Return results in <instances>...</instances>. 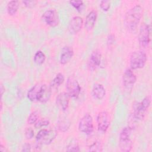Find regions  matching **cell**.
<instances>
[{
  "instance_id": "4",
  "label": "cell",
  "mask_w": 152,
  "mask_h": 152,
  "mask_svg": "<svg viewBox=\"0 0 152 152\" xmlns=\"http://www.w3.org/2000/svg\"><path fill=\"white\" fill-rule=\"evenodd\" d=\"M151 27L150 25L142 24L140 28L138 34L139 45L142 48H146L150 42Z\"/></svg>"
},
{
  "instance_id": "12",
  "label": "cell",
  "mask_w": 152,
  "mask_h": 152,
  "mask_svg": "<svg viewBox=\"0 0 152 152\" xmlns=\"http://www.w3.org/2000/svg\"><path fill=\"white\" fill-rule=\"evenodd\" d=\"M102 55L100 52L96 50L93 51L90 56L88 61V67L91 71H94L96 68L99 66L101 63Z\"/></svg>"
},
{
  "instance_id": "31",
  "label": "cell",
  "mask_w": 152,
  "mask_h": 152,
  "mask_svg": "<svg viewBox=\"0 0 152 152\" xmlns=\"http://www.w3.org/2000/svg\"><path fill=\"white\" fill-rule=\"evenodd\" d=\"M23 4H24V5L29 8H33L35 6L37 2L36 1H23Z\"/></svg>"
},
{
  "instance_id": "16",
  "label": "cell",
  "mask_w": 152,
  "mask_h": 152,
  "mask_svg": "<svg viewBox=\"0 0 152 152\" xmlns=\"http://www.w3.org/2000/svg\"><path fill=\"white\" fill-rule=\"evenodd\" d=\"M97 13L95 10H92L87 15L84 23V27L87 31H90L94 27L96 19Z\"/></svg>"
},
{
  "instance_id": "10",
  "label": "cell",
  "mask_w": 152,
  "mask_h": 152,
  "mask_svg": "<svg viewBox=\"0 0 152 152\" xmlns=\"http://www.w3.org/2000/svg\"><path fill=\"white\" fill-rule=\"evenodd\" d=\"M133 115L134 118L138 120H142L146 113L148 107L145 106L141 102H135L133 104Z\"/></svg>"
},
{
  "instance_id": "19",
  "label": "cell",
  "mask_w": 152,
  "mask_h": 152,
  "mask_svg": "<svg viewBox=\"0 0 152 152\" xmlns=\"http://www.w3.org/2000/svg\"><path fill=\"white\" fill-rule=\"evenodd\" d=\"M88 143V148L90 151H102V144L97 139L91 138L90 140V142Z\"/></svg>"
},
{
  "instance_id": "8",
  "label": "cell",
  "mask_w": 152,
  "mask_h": 152,
  "mask_svg": "<svg viewBox=\"0 0 152 152\" xmlns=\"http://www.w3.org/2000/svg\"><path fill=\"white\" fill-rule=\"evenodd\" d=\"M42 18L47 25L50 27H56L58 25V14L55 10H49L46 11L43 14Z\"/></svg>"
},
{
  "instance_id": "5",
  "label": "cell",
  "mask_w": 152,
  "mask_h": 152,
  "mask_svg": "<svg viewBox=\"0 0 152 152\" xmlns=\"http://www.w3.org/2000/svg\"><path fill=\"white\" fill-rule=\"evenodd\" d=\"M78 129L80 132L90 135L93 131L94 125L92 116L88 114H85L80 119L78 124Z\"/></svg>"
},
{
  "instance_id": "25",
  "label": "cell",
  "mask_w": 152,
  "mask_h": 152,
  "mask_svg": "<svg viewBox=\"0 0 152 152\" xmlns=\"http://www.w3.org/2000/svg\"><path fill=\"white\" fill-rule=\"evenodd\" d=\"M39 113L38 111H34L33 112H31L29 116L28 117L27 119V122L31 125L33 124H35L37 121L39 119Z\"/></svg>"
},
{
  "instance_id": "1",
  "label": "cell",
  "mask_w": 152,
  "mask_h": 152,
  "mask_svg": "<svg viewBox=\"0 0 152 152\" xmlns=\"http://www.w3.org/2000/svg\"><path fill=\"white\" fill-rule=\"evenodd\" d=\"M143 14V9L140 5H136L129 9L125 14L124 23L126 27L129 31L135 30Z\"/></svg>"
},
{
  "instance_id": "17",
  "label": "cell",
  "mask_w": 152,
  "mask_h": 152,
  "mask_svg": "<svg viewBox=\"0 0 152 152\" xmlns=\"http://www.w3.org/2000/svg\"><path fill=\"white\" fill-rule=\"evenodd\" d=\"M91 95L95 99L102 100L106 95V90L102 84H95L92 88Z\"/></svg>"
},
{
  "instance_id": "18",
  "label": "cell",
  "mask_w": 152,
  "mask_h": 152,
  "mask_svg": "<svg viewBox=\"0 0 152 152\" xmlns=\"http://www.w3.org/2000/svg\"><path fill=\"white\" fill-rule=\"evenodd\" d=\"M119 146L121 151L124 152H129L132 147V142L129 137H119Z\"/></svg>"
},
{
  "instance_id": "13",
  "label": "cell",
  "mask_w": 152,
  "mask_h": 152,
  "mask_svg": "<svg viewBox=\"0 0 152 152\" xmlns=\"http://www.w3.org/2000/svg\"><path fill=\"white\" fill-rule=\"evenodd\" d=\"M52 89L50 86H48L46 84H42L40 86L37 101L42 103H45L48 102L51 96Z\"/></svg>"
},
{
  "instance_id": "27",
  "label": "cell",
  "mask_w": 152,
  "mask_h": 152,
  "mask_svg": "<svg viewBox=\"0 0 152 152\" xmlns=\"http://www.w3.org/2000/svg\"><path fill=\"white\" fill-rule=\"evenodd\" d=\"M66 150L67 151H79L80 148L78 143L75 141L71 142L66 147Z\"/></svg>"
},
{
  "instance_id": "32",
  "label": "cell",
  "mask_w": 152,
  "mask_h": 152,
  "mask_svg": "<svg viewBox=\"0 0 152 152\" xmlns=\"http://www.w3.org/2000/svg\"><path fill=\"white\" fill-rule=\"evenodd\" d=\"M115 41V36L112 34H110V35L108 36L107 39V44L108 46L111 45L113 44V43Z\"/></svg>"
},
{
  "instance_id": "14",
  "label": "cell",
  "mask_w": 152,
  "mask_h": 152,
  "mask_svg": "<svg viewBox=\"0 0 152 152\" xmlns=\"http://www.w3.org/2000/svg\"><path fill=\"white\" fill-rule=\"evenodd\" d=\"M70 96L66 92L60 93L56 97V102L58 106L63 111L66 110L69 106Z\"/></svg>"
},
{
  "instance_id": "26",
  "label": "cell",
  "mask_w": 152,
  "mask_h": 152,
  "mask_svg": "<svg viewBox=\"0 0 152 152\" xmlns=\"http://www.w3.org/2000/svg\"><path fill=\"white\" fill-rule=\"evenodd\" d=\"M49 124V121L46 118H42L38 119L34 124V127L36 128H40L45 126H47Z\"/></svg>"
},
{
  "instance_id": "35",
  "label": "cell",
  "mask_w": 152,
  "mask_h": 152,
  "mask_svg": "<svg viewBox=\"0 0 152 152\" xmlns=\"http://www.w3.org/2000/svg\"><path fill=\"white\" fill-rule=\"evenodd\" d=\"M5 91V88L3 87L2 85L1 86V97L2 96V94L4 93V92Z\"/></svg>"
},
{
  "instance_id": "21",
  "label": "cell",
  "mask_w": 152,
  "mask_h": 152,
  "mask_svg": "<svg viewBox=\"0 0 152 152\" xmlns=\"http://www.w3.org/2000/svg\"><path fill=\"white\" fill-rule=\"evenodd\" d=\"M64 75L61 73H58L56 77L52 80L50 83V87L52 88H56L59 87L64 81Z\"/></svg>"
},
{
  "instance_id": "3",
  "label": "cell",
  "mask_w": 152,
  "mask_h": 152,
  "mask_svg": "<svg viewBox=\"0 0 152 152\" xmlns=\"http://www.w3.org/2000/svg\"><path fill=\"white\" fill-rule=\"evenodd\" d=\"M57 132L55 130L42 129L39 131L36 137V140L39 144H49L55 138Z\"/></svg>"
},
{
  "instance_id": "29",
  "label": "cell",
  "mask_w": 152,
  "mask_h": 152,
  "mask_svg": "<svg viewBox=\"0 0 152 152\" xmlns=\"http://www.w3.org/2000/svg\"><path fill=\"white\" fill-rule=\"evenodd\" d=\"M100 7L103 11H107L110 7V2L107 0L102 1L100 4Z\"/></svg>"
},
{
  "instance_id": "22",
  "label": "cell",
  "mask_w": 152,
  "mask_h": 152,
  "mask_svg": "<svg viewBox=\"0 0 152 152\" xmlns=\"http://www.w3.org/2000/svg\"><path fill=\"white\" fill-rule=\"evenodd\" d=\"M19 7V2L18 1H11L7 5V12L10 15H14L16 14Z\"/></svg>"
},
{
  "instance_id": "9",
  "label": "cell",
  "mask_w": 152,
  "mask_h": 152,
  "mask_svg": "<svg viewBox=\"0 0 152 152\" xmlns=\"http://www.w3.org/2000/svg\"><path fill=\"white\" fill-rule=\"evenodd\" d=\"M123 84L126 90H131L137 81V77L131 69H126L122 77Z\"/></svg>"
},
{
  "instance_id": "33",
  "label": "cell",
  "mask_w": 152,
  "mask_h": 152,
  "mask_svg": "<svg viewBox=\"0 0 152 152\" xmlns=\"http://www.w3.org/2000/svg\"><path fill=\"white\" fill-rule=\"evenodd\" d=\"M31 145L29 143H25L22 147V151H31Z\"/></svg>"
},
{
  "instance_id": "23",
  "label": "cell",
  "mask_w": 152,
  "mask_h": 152,
  "mask_svg": "<svg viewBox=\"0 0 152 152\" xmlns=\"http://www.w3.org/2000/svg\"><path fill=\"white\" fill-rule=\"evenodd\" d=\"M46 59V56L45 53L41 51L38 50L36 52L34 56V62L37 65H42L44 63Z\"/></svg>"
},
{
  "instance_id": "2",
  "label": "cell",
  "mask_w": 152,
  "mask_h": 152,
  "mask_svg": "<svg viewBox=\"0 0 152 152\" xmlns=\"http://www.w3.org/2000/svg\"><path fill=\"white\" fill-rule=\"evenodd\" d=\"M147 59V55L144 52L141 50L134 52L130 56L129 64L131 68L137 69L143 68L146 63Z\"/></svg>"
},
{
  "instance_id": "24",
  "label": "cell",
  "mask_w": 152,
  "mask_h": 152,
  "mask_svg": "<svg viewBox=\"0 0 152 152\" xmlns=\"http://www.w3.org/2000/svg\"><path fill=\"white\" fill-rule=\"evenodd\" d=\"M70 125H71L70 122L68 119L64 118L58 121V128L59 131L62 132H65L68 129V128L70 126Z\"/></svg>"
},
{
  "instance_id": "15",
  "label": "cell",
  "mask_w": 152,
  "mask_h": 152,
  "mask_svg": "<svg viewBox=\"0 0 152 152\" xmlns=\"http://www.w3.org/2000/svg\"><path fill=\"white\" fill-rule=\"evenodd\" d=\"M74 55L73 49L69 46H64L61 50L60 55V62L62 65L67 64L72 59Z\"/></svg>"
},
{
  "instance_id": "6",
  "label": "cell",
  "mask_w": 152,
  "mask_h": 152,
  "mask_svg": "<svg viewBox=\"0 0 152 152\" xmlns=\"http://www.w3.org/2000/svg\"><path fill=\"white\" fill-rule=\"evenodd\" d=\"M67 93L70 97L77 98L81 91V87L78 81L72 76L69 77L66 83Z\"/></svg>"
},
{
  "instance_id": "20",
  "label": "cell",
  "mask_w": 152,
  "mask_h": 152,
  "mask_svg": "<svg viewBox=\"0 0 152 152\" xmlns=\"http://www.w3.org/2000/svg\"><path fill=\"white\" fill-rule=\"evenodd\" d=\"M41 85L39 84H37L34 85L33 87H32L28 91L27 93V97L28 99L31 101H36L37 99V96L39 93V91L40 90Z\"/></svg>"
},
{
  "instance_id": "28",
  "label": "cell",
  "mask_w": 152,
  "mask_h": 152,
  "mask_svg": "<svg viewBox=\"0 0 152 152\" xmlns=\"http://www.w3.org/2000/svg\"><path fill=\"white\" fill-rule=\"evenodd\" d=\"M70 4L74 7L78 12H81L83 7V1H69Z\"/></svg>"
},
{
  "instance_id": "30",
  "label": "cell",
  "mask_w": 152,
  "mask_h": 152,
  "mask_svg": "<svg viewBox=\"0 0 152 152\" xmlns=\"http://www.w3.org/2000/svg\"><path fill=\"white\" fill-rule=\"evenodd\" d=\"M24 132L27 139H31L34 136V131L31 128H26Z\"/></svg>"
},
{
  "instance_id": "7",
  "label": "cell",
  "mask_w": 152,
  "mask_h": 152,
  "mask_svg": "<svg viewBox=\"0 0 152 152\" xmlns=\"http://www.w3.org/2000/svg\"><path fill=\"white\" fill-rule=\"evenodd\" d=\"M96 121L99 131L103 133L106 132L110 125V118L108 113L106 111L100 112L97 116Z\"/></svg>"
},
{
  "instance_id": "34",
  "label": "cell",
  "mask_w": 152,
  "mask_h": 152,
  "mask_svg": "<svg viewBox=\"0 0 152 152\" xmlns=\"http://www.w3.org/2000/svg\"><path fill=\"white\" fill-rule=\"evenodd\" d=\"M0 151H1V152H5V151H7V150H6L5 148V147H4L2 144H1V145H0Z\"/></svg>"
},
{
  "instance_id": "11",
  "label": "cell",
  "mask_w": 152,
  "mask_h": 152,
  "mask_svg": "<svg viewBox=\"0 0 152 152\" xmlns=\"http://www.w3.org/2000/svg\"><path fill=\"white\" fill-rule=\"evenodd\" d=\"M83 25V20L81 17L75 16L73 17L69 23L68 30L71 34L78 33L81 29Z\"/></svg>"
}]
</instances>
